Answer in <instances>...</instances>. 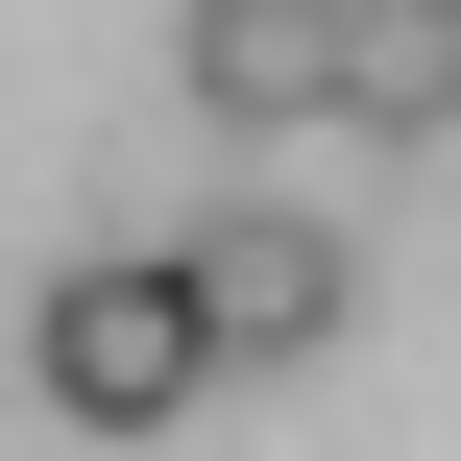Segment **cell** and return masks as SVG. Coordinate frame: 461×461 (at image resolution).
Returning a JSON list of instances; mask_svg holds the SVG:
<instances>
[{"label":"cell","instance_id":"2","mask_svg":"<svg viewBox=\"0 0 461 461\" xmlns=\"http://www.w3.org/2000/svg\"><path fill=\"white\" fill-rule=\"evenodd\" d=\"M194 122H316L340 73H365V0H194Z\"/></svg>","mask_w":461,"mask_h":461},{"label":"cell","instance_id":"3","mask_svg":"<svg viewBox=\"0 0 461 461\" xmlns=\"http://www.w3.org/2000/svg\"><path fill=\"white\" fill-rule=\"evenodd\" d=\"M194 316H219V365H316V340H340V243L267 194V219H219V243H194Z\"/></svg>","mask_w":461,"mask_h":461},{"label":"cell","instance_id":"1","mask_svg":"<svg viewBox=\"0 0 461 461\" xmlns=\"http://www.w3.org/2000/svg\"><path fill=\"white\" fill-rule=\"evenodd\" d=\"M24 389H49L73 438H170V413L219 389V316H194V267H73V292L24 316Z\"/></svg>","mask_w":461,"mask_h":461}]
</instances>
